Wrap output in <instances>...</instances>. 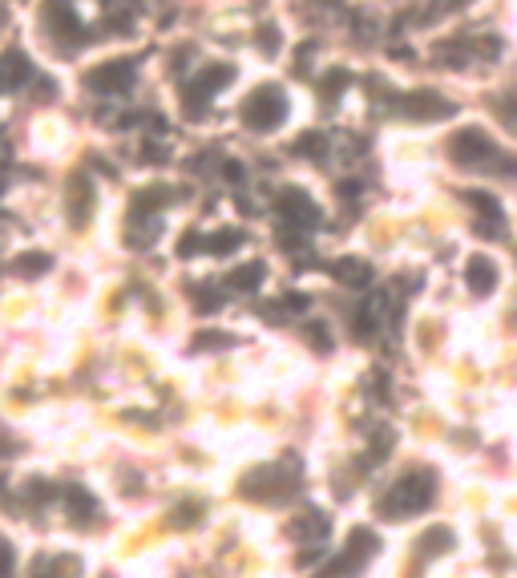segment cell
Wrapping results in <instances>:
<instances>
[{
	"label": "cell",
	"mask_w": 517,
	"mask_h": 578,
	"mask_svg": "<svg viewBox=\"0 0 517 578\" xmlns=\"http://www.w3.org/2000/svg\"><path fill=\"white\" fill-rule=\"evenodd\" d=\"M433 498H437L433 473L408 469L388 486V494L380 498V510H384V518H417V514H425L433 506Z\"/></svg>",
	"instance_id": "obj_1"
},
{
	"label": "cell",
	"mask_w": 517,
	"mask_h": 578,
	"mask_svg": "<svg viewBox=\"0 0 517 578\" xmlns=\"http://www.w3.org/2000/svg\"><path fill=\"white\" fill-rule=\"evenodd\" d=\"M449 158L469 166V170H493V174H517V162L493 146V138L481 126H465L449 138Z\"/></svg>",
	"instance_id": "obj_2"
},
{
	"label": "cell",
	"mask_w": 517,
	"mask_h": 578,
	"mask_svg": "<svg viewBox=\"0 0 517 578\" xmlns=\"http://www.w3.org/2000/svg\"><path fill=\"white\" fill-rule=\"evenodd\" d=\"M376 534H368V530H352L348 534V542L340 546V554L320 570V578H348V574H356V570H364L368 566V558H376Z\"/></svg>",
	"instance_id": "obj_3"
},
{
	"label": "cell",
	"mask_w": 517,
	"mask_h": 578,
	"mask_svg": "<svg viewBox=\"0 0 517 578\" xmlns=\"http://www.w3.org/2000/svg\"><path fill=\"white\" fill-rule=\"evenodd\" d=\"M283 118H287V98H283V89H259V93H251V98L243 102V122L251 126V130H279L283 126Z\"/></svg>",
	"instance_id": "obj_4"
},
{
	"label": "cell",
	"mask_w": 517,
	"mask_h": 578,
	"mask_svg": "<svg viewBox=\"0 0 517 578\" xmlns=\"http://www.w3.org/2000/svg\"><path fill=\"white\" fill-rule=\"evenodd\" d=\"M291 490H295V477H291L283 465H263V469H255V473L247 477V486H243V494L255 498V502H283Z\"/></svg>",
	"instance_id": "obj_5"
},
{
	"label": "cell",
	"mask_w": 517,
	"mask_h": 578,
	"mask_svg": "<svg viewBox=\"0 0 517 578\" xmlns=\"http://www.w3.org/2000/svg\"><path fill=\"white\" fill-rule=\"evenodd\" d=\"M130 81H134L130 61H106V65H97V69L85 77V85H89L93 93H126Z\"/></svg>",
	"instance_id": "obj_6"
},
{
	"label": "cell",
	"mask_w": 517,
	"mask_h": 578,
	"mask_svg": "<svg viewBox=\"0 0 517 578\" xmlns=\"http://www.w3.org/2000/svg\"><path fill=\"white\" fill-rule=\"evenodd\" d=\"M45 25H49L57 37H65V41H77V37H81V21L73 17L69 0H49V5H45Z\"/></svg>",
	"instance_id": "obj_7"
},
{
	"label": "cell",
	"mask_w": 517,
	"mask_h": 578,
	"mask_svg": "<svg viewBox=\"0 0 517 578\" xmlns=\"http://www.w3.org/2000/svg\"><path fill=\"white\" fill-rule=\"evenodd\" d=\"M231 81H235V69H231V65L202 69V77L190 85V106H194V102H206V98H215V93H219L223 85H231Z\"/></svg>",
	"instance_id": "obj_8"
},
{
	"label": "cell",
	"mask_w": 517,
	"mask_h": 578,
	"mask_svg": "<svg viewBox=\"0 0 517 578\" xmlns=\"http://www.w3.org/2000/svg\"><path fill=\"white\" fill-rule=\"evenodd\" d=\"M400 110L408 114V118H441V114H449V102H441V98H433V93H408V98L400 102Z\"/></svg>",
	"instance_id": "obj_9"
},
{
	"label": "cell",
	"mask_w": 517,
	"mask_h": 578,
	"mask_svg": "<svg viewBox=\"0 0 517 578\" xmlns=\"http://www.w3.org/2000/svg\"><path fill=\"white\" fill-rule=\"evenodd\" d=\"M37 578H81V558L77 554H45L37 566Z\"/></svg>",
	"instance_id": "obj_10"
},
{
	"label": "cell",
	"mask_w": 517,
	"mask_h": 578,
	"mask_svg": "<svg viewBox=\"0 0 517 578\" xmlns=\"http://www.w3.org/2000/svg\"><path fill=\"white\" fill-rule=\"evenodd\" d=\"M465 283L473 287V292H489V287L497 283V267H493V259H485V255H473L469 259V267H465Z\"/></svg>",
	"instance_id": "obj_11"
},
{
	"label": "cell",
	"mask_w": 517,
	"mask_h": 578,
	"mask_svg": "<svg viewBox=\"0 0 517 578\" xmlns=\"http://www.w3.org/2000/svg\"><path fill=\"white\" fill-rule=\"evenodd\" d=\"M17 570V546L9 538H0V578H13Z\"/></svg>",
	"instance_id": "obj_12"
}]
</instances>
